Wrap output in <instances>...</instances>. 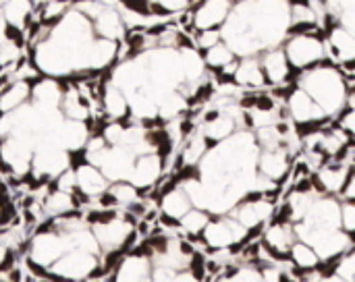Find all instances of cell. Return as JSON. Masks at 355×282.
Instances as JSON below:
<instances>
[{
	"label": "cell",
	"instance_id": "1",
	"mask_svg": "<svg viewBox=\"0 0 355 282\" xmlns=\"http://www.w3.org/2000/svg\"><path fill=\"white\" fill-rule=\"evenodd\" d=\"M297 75H300L297 85L304 87L329 116L343 112V108L347 106L349 87H347L345 75L335 62L324 60Z\"/></svg>",
	"mask_w": 355,
	"mask_h": 282
},
{
	"label": "cell",
	"instance_id": "2",
	"mask_svg": "<svg viewBox=\"0 0 355 282\" xmlns=\"http://www.w3.org/2000/svg\"><path fill=\"white\" fill-rule=\"evenodd\" d=\"M283 48L287 52V58L295 73L308 71L324 60H329L327 39L318 35V31L308 33H289L283 42Z\"/></svg>",
	"mask_w": 355,
	"mask_h": 282
},
{
	"label": "cell",
	"instance_id": "3",
	"mask_svg": "<svg viewBox=\"0 0 355 282\" xmlns=\"http://www.w3.org/2000/svg\"><path fill=\"white\" fill-rule=\"evenodd\" d=\"M250 231L233 216V214H216L200 235L204 239V245L212 252L233 249L241 245L248 239Z\"/></svg>",
	"mask_w": 355,
	"mask_h": 282
},
{
	"label": "cell",
	"instance_id": "4",
	"mask_svg": "<svg viewBox=\"0 0 355 282\" xmlns=\"http://www.w3.org/2000/svg\"><path fill=\"white\" fill-rule=\"evenodd\" d=\"M71 249H75V245L69 233H62L58 229L37 233L29 243V264H33L37 270H48L56 260H60Z\"/></svg>",
	"mask_w": 355,
	"mask_h": 282
},
{
	"label": "cell",
	"instance_id": "5",
	"mask_svg": "<svg viewBox=\"0 0 355 282\" xmlns=\"http://www.w3.org/2000/svg\"><path fill=\"white\" fill-rule=\"evenodd\" d=\"M96 270H100L98 256L77 247L67 252L60 260H56L48 268L52 279H62V281H87L94 276Z\"/></svg>",
	"mask_w": 355,
	"mask_h": 282
},
{
	"label": "cell",
	"instance_id": "6",
	"mask_svg": "<svg viewBox=\"0 0 355 282\" xmlns=\"http://www.w3.org/2000/svg\"><path fill=\"white\" fill-rule=\"evenodd\" d=\"M285 106H287L289 118L295 125L306 127V129H310L314 125H320L324 118H329V114L320 108V104L304 87H300L297 83L287 91Z\"/></svg>",
	"mask_w": 355,
	"mask_h": 282
},
{
	"label": "cell",
	"instance_id": "7",
	"mask_svg": "<svg viewBox=\"0 0 355 282\" xmlns=\"http://www.w3.org/2000/svg\"><path fill=\"white\" fill-rule=\"evenodd\" d=\"M229 214H233L248 231L262 229V224H266L275 214V202L260 191H250Z\"/></svg>",
	"mask_w": 355,
	"mask_h": 282
},
{
	"label": "cell",
	"instance_id": "8",
	"mask_svg": "<svg viewBox=\"0 0 355 282\" xmlns=\"http://www.w3.org/2000/svg\"><path fill=\"white\" fill-rule=\"evenodd\" d=\"M92 229H94L96 239H98L104 254L125 249L131 243L133 235H135L133 222L129 218H119V216L112 218V220H106V222L92 224Z\"/></svg>",
	"mask_w": 355,
	"mask_h": 282
},
{
	"label": "cell",
	"instance_id": "9",
	"mask_svg": "<svg viewBox=\"0 0 355 282\" xmlns=\"http://www.w3.org/2000/svg\"><path fill=\"white\" fill-rule=\"evenodd\" d=\"M300 222L308 229H341V200L329 193L318 195Z\"/></svg>",
	"mask_w": 355,
	"mask_h": 282
},
{
	"label": "cell",
	"instance_id": "10",
	"mask_svg": "<svg viewBox=\"0 0 355 282\" xmlns=\"http://www.w3.org/2000/svg\"><path fill=\"white\" fill-rule=\"evenodd\" d=\"M135 152L123 143H116V146H108L102 162L98 164V168L106 175V179L110 183H116V181H129L131 173H133V166H135Z\"/></svg>",
	"mask_w": 355,
	"mask_h": 282
},
{
	"label": "cell",
	"instance_id": "11",
	"mask_svg": "<svg viewBox=\"0 0 355 282\" xmlns=\"http://www.w3.org/2000/svg\"><path fill=\"white\" fill-rule=\"evenodd\" d=\"M235 6V0H202L191 12V25L196 31L223 27Z\"/></svg>",
	"mask_w": 355,
	"mask_h": 282
},
{
	"label": "cell",
	"instance_id": "12",
	"mask_svg": "<svg viewBox=\"0 0 355 282\" xmlns=\"http://www.w3.org/2000/svg\"><path fill=\"white\" fill-rule=\"evenodd\" d=\"M327 50L329 56L341 67H355V33L343 23L333 25L327 31Z\"/></svg>",
	"mask_w": 355,
	"mask_h": 282
},
{
	"label": "cell",
	"instance_id": "13",
	"mask_svg": "<svg viewBox=\"0 0 355 282\" xmlns=\"http://www.w3.org/2000/svg\"><path fill=\"white\" fill-rule=\"evenodd\" d=\"M260 62H262L268 85H285L291 79V75L295 73L289 58H287V52H285L283 44L266 48L260 54Z\"/></svg>",
	"mask_w": 355,
	"mask_h": 282
},
{
	"label": "cell",
	"instance_id": "14",
	"mask_svg": "<svg viewBox=\"0 0 355 282\" xmlns=\"http://www.w3.org/2000/svg\"><path fill=\"white\" fill-rule=\"evenodd\" d=\"M349 173H352V166L341 162V160L322 164L316 170V175L312 177L316 193H329V195H337L339 197V193H341Z\"/></svg>",
	"mask_w": 355,
	"mask_h": 282
},
{
	"label": "cell",
	"instance_id": "15",
	"mask_svg": "<svg viewBox=\"0 0 355 282\" xmlns=\"http://www.w3.org/2000/svg\"><path fill=\"white\" fill-rule=\"evenodd\" d=\"M297 241V233L293 222L289 220H275L264 233V245L277 260H289V249Z\"/></svg>",
	"mask_w": 355,
	"mask_h": 282
},
{
	"label": "cell",
	"instance_id": "16",
	"mask_svg": "<svg viewBox=\"0 0 355 282\" xmlns=\"http://www.w3.org/2000/svg\"><path fill=\"white\" fill-rule=\"evenodd\" d=\"M162 168H164V162H162V156L158 152H148V154H141L135 158V166H133V173L129 177V181L139 189H152L158 179L162 177Z\"/></svg>",
	"mask_w": 355,
	"mask_h": 282
},
{
	"label": "cell",
	"instance_id": "17",
	"mask_svg": "<svg viewBox=\"0 0 355 282\" xmlns=\"http://www.w3.org/2000/svg\"><path fill=\"white\" fill-rule=\"evenodd\" d=\"M291 170V158H289V148H272V150H260L258 156V173L272 183H279L287 177Z\"/></svg>",
	"mask_w": 355,
	"mask_h": 282
},
{
	"label": "cell",
	"instance_id": "18",
	"mask_svg": "<svg viewBox=\"0 0 355 282\" xmlns=\"http://www.w3.org/2000/svg\"><path fill=\"white\" fill-rule=\"evenodd\" d=\"M152 256L150 254H129L125 258H121V262L116 264V272L112 274L114 281H131V282H144L152 281Z\"/></svg>",
	"mask_w": 355,
	"mask_h": 282
},
{
	"label": "cell",
	"instance_id": "19",
	"mask_svg": "<svg viewBox=\"0 0 355 282\" xmlns=\"http://www.w3.org/2000/svg\"><path fill=\"white\" fill-rule=\"evenodd\" d=\"M237 129H239V123H237L235 116H231L225 110H214V112L204 116V125H202L200 131L214 146V143H220L227 137H231Z\"/></svg>",
	"mask_w": 355,
	"mask_h": 282
},
{
	"label": "cell",
	"instance_id": "20",
	"mask_svg": "<svg viewBox=\"0 0 355 282\" xmlns=\"http://www.w3.org/2000/svg\"><path fill=\"white\" fill-rule=\"evenodd\" d=\"M75 175H77V189L87 197H98L110 187L106 175L89 162H81L79 166H75Z\"/></svg>",
	"mask_w": 355,
	"mask_h": 282
},
{
	"label": "cell",
	"instance_id": "21",
	"mask_svg": "<svg viewBox=\"0 0 355 282\" xmlns=\"http://www.w3.org/2000/svg\"><path fill=\"white\" fill-rule=\"evenodd\" d=\"M233 83L239 87H248V89H260L266 87V75L260 62V56H243L239 58L237 71L233 75Z\"/></svg>",
	"mask_w": 355,
	"mask_h": 282
},
{
	"label": "cell",
	"instance_id": "22",
	"mask_svg": "<svg viewBox=\"0 0 355 282\" xmlns=\"http://www.w3.org/2000/svg\"><path fill=\"white\" fill-rule=\"evenodd\" d=\"M56 137L60 141V146L67 152H79L85 148L87 139H89V129L85 127L83 121H71L64 118L58 127H56Z\"/></svg>",
	"mask_w": 355,
	"mask_h": 282
},
{
	"label": "cell",
	"instance_id": "23",
	"mask_svg": "<svg viewBox=\"0 0 355 282\" xmlns=\"http://www.w3.org/2000/svg\"><path fill=\"white\" fill-rule=\"evenodd\" d=\"M94 29H96V35L100 37H108V39H121L125 35V21H123V15L119 10H114L110 4H106L94 19Z\"/></svg>",
	"mask_w": 355,
	"mask_h": 282
},
{
	"label": "cell",
	"instance_id": "24",
	"mask_svg": "<svg viewBox=\"0 0 355 282\" xmlns=\"http://www.w3.org/2000/svg\"><path fill=\"white\" fill-rule=\"evenodd\" d=\"M179 52H181V64H183L185 83H189V85H193L198 89V85L206 77V60H204V54L198 48H193V46L179 48Z\"/></svg>",
	"mask_w": 355,
	"mask_h": 282
},
{
	"label": "cell",
	"instance_id": "25",
	"mask_svg": "<svg viewBox=\"0 0 355 282\" xmlns=\"http://www.w3.org/2000/svg\"><path fill=\"white\" fill-rule=\"evenodd\" d=\"M193 208L187 191L183 189V185L171 187L168 191H164V195L160 197V212L168 218L179 220L185 212H189Z\"/></svg>",
	"mask_w": 355,
	"mask_h": 282
},
{
	"label": "cell",
	"instance_id": "26",
	"mask_svg": "<svg viewBox=\"0 0 355 282\" xmlns=\"http://www.w3.org/2000/svg\"><path fill=\"white\" fill-rule=\"evenodd\" d=\"M119 54V44L116 39H108V37H96L92 48H89V71H100L106 69L114 62Z\"/></svg>",
	"mask_w": 355,
	"mask_h": 282
},
{
	"label": "cell",
	"instance_id": "27",
	"mask_svg": "<svg viewBox=\"0 0 355 282\" xmlns=\"http://www.w3.org/2000/svg\"><path fill=\"white\" fill-rule=\"evenodd\" d=\"M102 104H104V112H106V116H110L112 121H125V118L131 114L127 94H125L121 87H116L114 83H110V85L104 89Z\"/></svg>",
	"mask_w": 355,
	"mask_h": 282
},
{
	"label": "cell",
	"instance_id": "28",
	"mask_svg": "<svg viewBox=\"0 0 355 282\" xmlns=\"http://www.w3.org/2000/svg\"><path fill=\"white\" fill-rule=\"evenodd\" d=\"M62 87L54 81V77H46V79H40L35 81V85H31V100L35 104H42V106H54V108H60V102H62Z\"/></svg>",
	"mask_w": 355,
	"mask_h": 282
},
{
	"label": "cell",
	"instance_id": "29",
	"mask_svg": "<svg viewBox=\"0 0 355 282\" xmlns=\"http://www.w3.org/2000/svg\"><path fill=\"white\" fill-rule=\"evenodd\" d=\"M289 262H291L300 272L322 266V260H320L318 252H316L308 241H304V239H297V241L291 245V249H289Z\"/></svg>",
	"mask_w": 355,
	"mask_h": 282
},
{
	"label": "cell",
	"instance_id": "30",
	"mask_svg": "<svg viewBox=\"0 0 355 282\" xmlns=\"http://www.w3.org/2000/svg\"><path fill=\"white\" fill-rule=\"evenodd\" d=\"M29 98H31V83L29 81L23 79V81L10 83L4 89V94L0 96V114L10 112V110L23 106L25 102H29Z\"/></svg>",
	"mask_w": 355,
	"mask_h": 282
},
{
	"label": "cell",
	"instance_id": "31",
	"mask_svg": "<svg viewBox=\"0 0 355 282\" xmlns=\"http://www.w3.org/2000/svg\"><path fill=\"white\" fill-rule=\"evenodd\" d=\"M210 146L212 143L202 135V131L193 133L187 139V143H185V148L181 152V166H185V168H198V164L202 162V158L206 156V152L210 150Z\"/></svg>",
	"mask_w": 355,
	"mask_h": 282
},
{
	"label": "cell",
	"instance_id": "32",
	"mask_svg": "<svg viewBox=\"0 0 355 282\" xmlns=\"http://www.w3.org/2000/svg\"><path fill=\"white\" fill-rule=\"evenodd\" d=\"M202 54H204L206 67L212 69V71H220V69H225L227 64H231V62H235V60L239 58V56L233 52V48H231L225 39L218 42V44L212 46V48L204 50Z\"/></svg>",
	"mask_w": 355,
	"mask_h": 282
},
{
	"label": "cell",
	"instance_id": "33",
	"mask_svg": "<svg viewBox=\"0 0 355 282\" xmlns=\"http://www.w3.org/2000/svg\"><path fill=\"white\" fill-rule=\"evenodd\" d=\"M60 110H62L64 118H71V121H85L89 116V108L77 89H67L62 94Z\"/></svg>",
	"mask_w": 355,
	"mask_h": 282
},
{
	"label": "cell",
	"instance_id": "34",
	"mask_svg": "<svg viewBox=\"0 0 355 282\" xmlns=\"http://www.w3.org/2000/svg\"><path fill=\"white\" fill-rule=\"evenodd\" d=\"M212 220V214L204 208H191L189 212H185L181 218H179V227L183 233L187 235H193V237H200L204 233V229L208 227V222Z\"/></svg>",
	"mask_w": 355,
	"mask_h": 282
},
{
	"label": "cell",
	"instance_id": "35",
	"mask_svg": "<svg viewBox=\"0 0 355 282\" xmlns=\"http://www.w3.org/2000/svg\"><path fill=\"white\" fill-rule=\"evenodd\" d=\"M29 12H31V0H8L2 6V17L6 25L12 29H23Z\"/></svg>",
	"mask_w": 355,
	"mask_h": 282
},
{
	"label": "cell",
	"instance_id": "36",
	"mask_svg": "<svg viewBox=\"0 0 355 282\" xmlns=\"http://www.w3.org/2000/svg\"><path fill=\"white\" fill-rule=\"evenodd\" d=\"M75 197L73 193L69 191H60V189H54L52 193H48V197L44 200V210L46 214L50 216H62V214H69L75 210Z\"/></svg>",
	"mask_w": 355,
	"mask_h": 282
},
{
	"label": "cell",
	"instance_id": "37",
	"mask_svg": "<svg viewBox=\"0 0 355 282\" xmlns=\"http://www.w3.org/2000/svg\"><path fill=\"white\" fill-rule=\"evenodd\" d=\"M108 191L112 193L116 206H125V208H131L133 204H137L139 193H141L131 181H116L108 187Z\"/></svg>",
	"mask_w": 355,
	"mask_h": 282
},
{
	"label": "cell",
	"instance_id": "38",
	"mask_svg": "<svg viewBox=\"0 0 355 282\" xmlns=\"http://www.w3.org/2000/svg\"><path fill=\"white\" fill-rule=\"evenodd\" d=\"M337 270L335 274H329V281H355V247H352L345 256L333 262Z\"/></svg>",
	"mask_w": 355,
	"mask_h": 282
},
{
	"label": "cell",
	"instance_id": "39",
	"mask_svg": "<svg viewBox=\"0 0 355 282\" xmlns=\"http://www.w3.org/2000/svg\"><path fill=\"white\" fill-rule=\"evenodd\" d=\"M227 281L260 282V281H264V276H262V268H260L256 262H250V264L237 266V268H235V272L227 276Z\"/></svg>",
	"mask_w": 355,
	"mask_h": 282
},
{
	"label": "cell",
	"instance_id": "40",
	"mask_svg": "<svg viewBox=\"0 0 355 282\" xmlns=\"http://www.w3.org/2000/svg\"><path fill=\"white\" fill-rule=\"evenodd\" d=\"M218 42H223V31L218 27H214V29H200L198 35H196V48L200 52L216 46Z\"/></svg>",
	"mask_w": 355,
	"mask_h": 282
},
{
	"label": "cell",
	"instance_id": "41",
	"mask_svg": "<svg viewBox=\"0 0 355 282\" xmlns=\"http://www.w3.org/2000/svg\"><path fill=\"white\" fill-rule=\"evenodd\" d=\"M341 229L349 233L355 241V202L341 200Z\"/></svg>",
	"mask_w": 355,
	"mask_h": 282
},
{
	"label": "cell",
	"instance_id": "42",
	"mask_svg": "<svg viewBox=\"0 0 355 282\" xmlns=\"http://www.w3.org/2000/svg\"><path fill=\"white\" fill-rule=\"evenodd\" d=\"M125 127H127V125H125L123 121H110V123L104 127L102 137L106 139V143H108V146H116V143H121V141H123Z\"/></svg>",
	"mask_w": 355,
	"mask_h": 282
},
{
	"label": "cell",
	"instance_id": "43",
	"mask_svg": "<svg viewBox=\"0 0 355 282\" xmlns=\"http://www.w3.org/2000/svg\"><path fill=\"white\" fill-rule=\"evenodd\" d=\"M56 189H60V191H69V193H73L75 189H77V175H75V168H67V170H62L58 177H56Z\"/></svg>",
	"mask_w": 355,
	"mask_h": 282
},
{
	"label": "cell",
	"instance_id": "44",
	"mask_svg": "<svg viewBox=\"0 0 355 282\" xmlns=\"http://www.w3.org/2000/svg\"><path fill=\"white\" fill-rule=\"evenodd\" d=\"M17 56H19V48H17V44L12 39L6 37L4 42H0V67H6V64L15 62Z\"/></svg>",
	"mask_w": 355,
	"mask_h": 282
},
{
	"label": "cell",
	"instance_id": "45",
	"mask_svg": "<svg viewBox=\"0 0 355 282\" xmlns=\"http://www.w3.org/2000/svg\"><path fill=\"white\" fill-rule=\"evenodd\" d=\"M67 10H69V8H67V2H62V0H52V2H48V6L44 8V19H46V23H56Z\"/></svg>",
	"mask_w": 355,
	"mask_h": 282
},
{
	"label": "cell",
	"instance_id": "46",
	"mask_svg": "<svg viewBox=\"0 0 355 282\" xmlns=\"http://www.w3.org/2000/svg\"><path fill=\"white\" fill-rule=\"evenodd\" d=\"M189 2L191 0H152L150 4H154V8L162 12H179V10H185Z\"/></svg>",
	"mask_w": 355,
	"mask_h": 282
},
{
	"label": "cell",
	"instance_id": "47",
	"mask_svg": "<svg viewBox=\"0 0 355 282\" xmlns=\"http://www.w3.org/2000/svg\"><path fill=\"white\" fill-rule=\"evenodd\" d=\"M339 127L345 129L352 137H355V108H347L341 118H339Z\"/></svg>",
	"mask_w": 355,
	"mask_h": 282
},
{
	"label": "cell",
	"instance_id": "48",
	"mask_svg": "<svg viewBox=\"0 0 355 282\" xmlns=\"http://www.w3.org/2000/svg\"><path fill=\"white\" fill-rule=\"evenodd\" d=\"M339 200H347V202H355V173L352 170L341 193H339Z\"/></svg>",
	"mask_w": 355,
	"mask_h": 282
},
{
	"label": "cell",
	"instance_id": "49",
	"mask_svg": "<svg viewBox=\"0 0 355 282\" xmlns=\"http://www.w3.org/2000/svg\"><path fill=\"white\" fill-rule=\"evenodd\" d=\"M6 258H8V252H6V247L0 243V270H2V266H4V262H6Z\"/></svg>",
	"mask_w": 355,
	"mask_h": 282
},
{
	"label": "cell",
	"instance_id": "50",
	"mask_svg": "<svg viewBox=\"0 0 355 282\" xmlns=\"http://www.w3.org/2000/svg\"><path fill=\"white\" fill-rule=\"evenodd\" d=\"M6 2H8V0H0V8H2V6H4Z\"/></svg>",
	"mask_w": 355,
	"mask_h": 282
},
{
	"label": "cell",
	"instance_id": "51",
	"mask_svg": "<svg viewBox=\"0 0 355 282\" xmlns=\"http://www.w3.org/2000/svg\"><path fill=\"white\" fill-rule=\"evenodd\" d=\"M235 2H245V0H235Z\"/></svg>",
	"mask_w": 355,
	"mask_h": 282
}]
</instances>
